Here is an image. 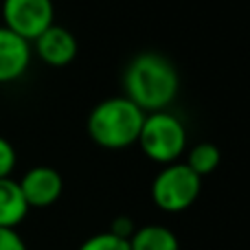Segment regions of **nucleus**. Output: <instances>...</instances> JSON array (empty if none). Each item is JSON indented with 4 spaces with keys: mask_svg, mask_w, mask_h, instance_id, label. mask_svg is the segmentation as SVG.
Returning <instances> with one entry per match:
<instances>
[{
    "mask_svg": "<svg viewBox=\"0 0 250 250\" xmlns=\"http://www.w3.org/2000/svg\"><path fill=\"white\" fill-rule=\"evenodd\" d=\"M129 250H180L176 233L163 224L141 226L129 237Z\"/></svg>",
    "mask_w": 250,
    "mask_h": 250,
    "instance_id": "10",
    "label": "nucleus"
},
{
    "mask_svg": "<svg viewBox=\"0 0 250 250\" xmlns=\"http://www.w3.org/2000/svg\"><path fill=\"white\" fill-rule=\"evenodd\" d=\"M0 250H26V244L18 235L16 229H2L0 226Z\"/></svg>",
    "mask_w": 250,
    "mask_h": 250,
    "instance_id": "14",
    "label": "nucleus"
},
{
    "mask_svg": "<svg viewBox=\"0 0 250 250\" xmlns=\"http://www.w3.org/2000/svg\"><path fill=\"white\" fill-rule=\"evenodd\" d=\"M79 250H129V239H123L114 233H99L88 237Z\"/></svg>",
    "mask_w": 250,
    "mask_h": 250,
    "instance_id": "12",
    "label": "nucleus"
},
{
    "mask_svg": "<svg viewBox=\"0 0 250 250\" xmlns=\"http://www.w3.org/2000/svg\"><path fill=\"white\" fill-rule=\"evenodd\" d=\"M145 112L127 97H112L92 108L88 134L104 149H125L138 141Z\"/></svg>",
    "mask_w": 250,
    "mask_h": 250,
    "instance_id": "2",
    "label": "nucleus"
},
{
    "mask_svg": "<svg viewBox=\"0 0 250 250\" xmlns=\"http://www.w3.org/2000/svg\"><path fill=\"white\" fill-rule=\"evenodd\" d=\"M33 44L40 60L48 66H55V68L70 64L77 57V48H79L75 35L68 29L57 24H51L44 33H40L33 40Z\"/></svg>",
    "mask_w": 250,
    "mask_h": 250,
    "instance_id": "7",
    "label": "nucleus"
},
{
    "mask_svg": "<svg viewBox=\"0 0 250 250\" xmlns=\"http://www.w3.org/2000/svg\"><path fill=\"white\" fill-rule=\"evenodd\" d=\"M29 213L20 185L13 178H0V226L2 229H16Z\"/></svg>",
    "mask_w": 250,
    "mask_h": 250,
    "instance_id": "9",
    "label": "nucleus"
},
{
    "mask_svg": "<svg viewBox=\"0 0 250 250\" xmlns=\"http://www.w3.org/2000/svg\"><path fill=\"white\" fill-rule=\"evenodd\" d=\"M202 178L187 163H169L151 182V200L167 213H180L198 200Z\"/></svg>",
    "mask_w": 250,
    "mask_h": 250,
    "instance_id": "4",
    "label": "nucleus"
},
{
    "mask_svg": "<svg viewBox=\"0 0 250 250\" xmlns=\"http://www.w3.org/2000/svg\"><path fill=\"white\" fill-rule=\"evenodd\" d=\"M16 149L4 136H0V178H9L16 167Z\"/></svg>",
    "mask_w": 250,
    "mask_h": 250,
    "instance_id": "13",
    "label": "nucleus"
},
{
    "mask_svg": "<svg viewBox=\"0 0 250 250\" xmlns=\"http://www.w3.org/2000/svg\"><path fill=\"white\" fill-rule=\"evenodd\" d=\"M55 18L53 0H2V20L4 26L33 42L40 33L48 29Z\"/></svg>",
    "mask_w": 250,
    "mask_h": 250,
    "instance_id": "5",
    "label": "nucleus"
},
{
    "mask_svg": "<svg viewBox=\"0 0 250 250\" xmlns=\"http://www.w3.org/2000/svg\"><path fill=\"white\" fill-rule=\"evenodd\" d=\"M220 147L213 145V143H198L195 147L189 149V156H187V165L198 173L200 178L213 173L217 167H220Z\"/></svg>",
    "mask_w": 250,
    "mask_h": 250,
    "instance_id": "11",
    "label": "nucleus"
},
{
    "mask_svg": "<svg viewBox=\"0 0 250 250\" xmlns=\"http://www.w3.org/2000/svg\"><path fill=\"white\" fill-rule=\"evenodd\" d=\"M125 97L138 105L143 112L167 110L176 99L180 77L171 60L154 51L138 53L123 73Z\"/></svg>",
    "mask_w": 250,
    "mask_h": 250,
    "instance_id": "1",
    "label": "nucleus"
},
{
    "mask_svg": "<svg viewBox=\"0 0 250 250\" xmlns=\"http://www.w3.org/2000/svg\"><path fill=\"white\" fill-rule=\"evenodd\" d=\"M134 230H136V224H134V220H132V217H127V215L114 217L112 224H110V233L119 235V237H123V239H129V237H132Z\"/></svg>",
    "mask_w": 250,
    "mask_h": 250,
    "instance_id": "15",
    "label": "nucleus"
},
{
    "mask_svg": "<svg viewBox=\"0 0 250 250\" xmlns=\"http://www.w3.org/2000/svg\"><path fill=\"white\" fill-rule=\"evenodd\" d=\"M20 191L24 195L26 204L35 208L51 207L60 200L62 191H64V180H62L60 171H55L53 167H33L18 180Z\"/></svg>",
    "mask_w": 250,
    "mask_h": 250,
    "instance_id": "6",
    "label": "nucleus"
},
{
    "mask_svg": "<svg viewBox=\"0 0 250 250\" xmlns=\"http://www.w3.org/2000/svg\"><path fill=\"white\" fill-rule=\"evenodd\" d=\"M138 145L143 154L158 165L176 163L187 147V129L185 123L176 114L167 110H156L147 112L143 121L141 134H138Z\"/></svg>",
    "mask_w": 250,
    "mask_h": 250,
    "instance_id": "3",
    "label": "nucleus"
},
{
    "mask_svg": "<svg viewBox=\"0 0 250 250\" xmlns=\"http://www.w3.org/2000/svg\"><path fill=\"white\" fill-rule=\"evenodd\" d=\"M31 64V42L0 26V83H11L26 73Z\"/></svg>",
    "mask_w": 250,
    "mask_h": 250,
    "instance_id": "8",
    "label": "nucleus"
}]
</instances>
